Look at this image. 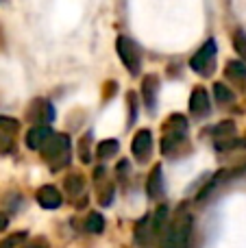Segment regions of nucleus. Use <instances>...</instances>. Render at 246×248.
I'll return each mask as SVG.
<instances>
[{"mask_svg":"<svg viewBox=\"0 0 246 248\" xmlns=\"http://www.w3.org/2000/svg\"><path fill=\"white\" fill-rule=\"evenodd\" d=\"M225 77L231 83H238V85H246V63L242 61H229L225 68Z\"/></svg>","mask_w":246,"mask_h":248,"instance_id":"nucleus-12","label":"nucleus"},{"mask_svg":"<svg viewBox=\"0 0 246 248\" xmlns=\"http://www.w3.org/2000/svg\"><path fill=\"white\" fill-rule=\"evenodd\" d=\"M146 194L151 198H159L164 194V172H161V166H155L151 170V174H148Z\"/></svg>","mask_w":246,"mask_h":248,"instance_id":"nucleus-11","label":"nucleus"},{"mask_svg":"<svg viewBox=\"0 0 246 248\" xmlns=\"http://www.w3.org/2000/svg\"><path fill=\"white\" fill-rule=\"evenodd\" d=\"M7 227H9V216L0 211V233H2V231H4V229H7Z\"/></svg>","mask_w":246,"mask_h":248,"instance_id":"nucleus-22","label":"nucleus"},{"mask_svg":"<svg viewBox=\"0 0 246 248\" xmlns=\"http://www.w3.org/2000/svg\"><path fill=\"white\" fill-rule=\"evenodd\" d=\"M157 92H159V77L157 74H146L142 78V103L148 109V113H155Z\"/></svg>","mask_w":246,"mask_h":248,"instance_id":"nucleus-7","label":"nucleus"},{"mask_svg":"<svg viewBox=\"0 0 246 248\" xmlns=\"http://www.w3.org/2000/svg\"><path fill=\"white\" fill-rule=\"evenodd\" d=\"M116 50H118V57H120V61L124 63V68L129 70V74L138 77L139 68H142V50H139L138 44H135L131 37H124V35H120V37L116 39Z\"/></svg>","mask_w":246,"mask_h":248,"instance_id":"nucleus-3","label":"nucleus"},{"mask_svg":"<svg viewBox=\"0 0 246 248\" xmlns=\"http://www.w3.org/2000/svg\"><path fill=\"white\" fill-rule=\"evenodd\" d=\"M212 111V100H209V94L205 87H194L190 94V113L196 118V120H203V118L209 116Z\"/></svg>","mask_w":246,"mask_h":248,"instance_id":"nucleus-6","label":"nucleus"},{"mask_svg":"<svg viewBox=\"0 0 246 248\" xmlns=\"http://www.w3.org/2000/svg\"><path fill=\"white\" fill-rule=\"evenodd\" d=\"M26 248H48V244L44 240H39V242H33V244H29Z\"/></svg>","mask_w":246,"mask_h":248,"instance_id":"nucleus-23","label":"nucleus"},{"mask_svg":"<svg viewBox=\"0 0 246 248\" xmlns=\"http://www.w3.org/2000/svg\"><path fill=\"white\" fill-rule=\"evenodd\" d=\"M216 39H207L199 50L192 55L190 59V68L194 70L200 77H212L214 74V65H216Z\"/></svg>","mask_w":246,"mask_h":248,"instance_id":"nucleus-4","label":"nucleus"},{"mask_svg":"<svg viewBox=\"0 0 246 248\" xmlns=\"http://www.w3.org/2000/svg\"><path fill=\"white\" fill-rule=\"evenodd\" d=\"M17 126H20V124H17V120H13V118H9V116H0V131L2 133H15L17 131Z\"/></svg>","mask_w":246,"mask_h":248,"instance_id":"nucleus-19","label":"nucleus"},{"mask_svg":"<svg viewBox=\"0 0 246 248\" xmlns=\"http://www.w3.org/2000/svg\"><path fill=\"white\" fill-rule=\"evenodd\" d=\"M214 96H216L218 103L227 105V103H233V92L229 90V87L225 85V83H214Z\"/></svg>","mask_w":246,"mask_h":248,"instance_id":"nucleus-16","label":"nucleus"},{"mask_svg":"<svg viewBox=\"0 0 246 248\" xmlns=\"http://www.w3.org/2000/svg\"><path fill=\"white\" fill-rule=\"evenodd\" d=\"M37 202L44 207V209H59L61 202H63V196L61 192L55 187V185H42L37 189Z\"/></svg>","mask_w":246,"mask_h":248,"instance_id":"nucleus-8","label":"nucleus"},{"mask_svg":"<svg viewBox=\"0 0 246 248\" xmlns=\"http://www.w3.org/2000/svg\"><path fill=\"white\" fill-rule=\"evenodd\" d=\"M118 150H120V144H118L116 140H105L98 144V148H96V155H98L100 159H111L118 155Z\"/></svg>","mask_w":246,"mask_h":248,"instance_id":"nucleus-14","label":"nucleus"},{"mask_svg":"<svg viewBox=\"0 0 246 248\" xmlns=\"http://www.w3.org/2000/svg\"><path fill=\"white\" fill-rule=\"evenodd\" d=\"M233 48L238 50V55L246 61V33L244 31H235L233 33Z\"/></svg>","mask_w":246,"mask_h":248,"instance_id":"nucleus-18","label":"nucleus"},{"mask_svg":"<svg viewBox=\"0 0 246 248\" xmlns=\"http://www.w3.org/2000/svg\"><path fill=\"white\" fill-rule=\"evenodd\" d=\"M129 107H131V124L135 122V111H138V96L133 94V92H129Z\"/></svg>","mask_w":246,"mask_h":248,"instance_id":"nucleus-20","label":"nucleus"},{"mask_svg":"<svg viewBox=\"0 0 246 248\" xmlns=\"http://www.w3.org/2000/svg\"><path fill=\"white\" fill-rule=\"evenodd\" d=\"M29 118L35 120L37 124H46V122H52L55 120V107H52L48 100L39 98V100H33L29 109Z\"/></svg>","mask_w":246,"mask_h":248,"instance_id":"nucleus-9","label":"nucleus"},{"mask_svg":"<svg viewBox=\"0 0 246 248\" xmlns=\"http://www.w3.org/2000/svg\"><path fill=\"white\" fill-rule=\"evenodd\" d=\"M39 153H42L44 161L48 163L50 170H55V172L61 170V168H65L70 163V159H72V144H70V137L63 135V133H52L50 140L42 146Z\"/></svg>","mask_w":246,"mask_h":248,"instance_id":"nucleus-2","label":"nucleus"},{"mask_svg":"<svg viewBox=\"0 0 246 248\" xmlns=\"http://www.w3.org/2000/svg\"><path fill=\"white\" fill-rule=\"evenodd\" d=\"M11 150V137H7V133L0 131V153H9Z\"/></svg>","mask_w":246,"mask_h":248,"instance_id":"nucleus-21","label":"nucleus"},{"mask_svg":"<svg viewBox=\"0 0 246 248\" xmlns=\"http://www.w3.org/2000/svg\"><path fill=\"white\" fill-rule=\"evenodd\" d=\"M0 248H9V246L7 244H0Z\"/></svg>","mask_w":246,"mask_h":248,"instance_id":"nucleus-24","label":"nucleus"},{"mask_svg":"<svg viewBox=\"0 0 246 248\" xmlns=\"http://www.w3.org/2000/svg\"><path fill=\"white\" fill-rule=\"evenodd\" d=\"M85 229L90 233H94V235H100V233L105 231V218L98 214V211H92V214H87V218H85Z\"/></svg>","mask_w":246,"mask_h":248,"instance_id":"nucleus-13","label":"nucleus"},{"mask_svg":"<svg viewBox=\"0 0 246 248\" xmlns=\"http://www.w3.org/2000/svg\"><path fill=\"white\" fill-rule=\"evenodd\" d=\"M90 144H92V135H90V133H85V135L81 137V141H78V157H81L83 163H90L92 161Z\"/></svg>","mask_w":246,"mask_h":248,"instance_id":"nucleus-17","label":"nucleus"},{"mask_svg":"<svg viewBox=\"0 0 246 248\" xmlns=\"http://www.w3.org/2000/svg\"><path fill=\"white\" fill-rule=\"evenodd\" d=\"M192 231H194V218L187 211H181L161 231V248H187Z\"/></svg>","mask_w":246,"mask_h":248,"instance_id":"nucleus-1","label":"nucleus"},{"mask_svg":"<svg viewBox=\"0 0 246 248\" xmlns=\"http://www.w3.org/2000/svg\"><path fill=\"white\" fill-rule=\"evenodd\" d=\"M131 153L138 159L139 163H146L153 155V133L148 128H142V131L135 133L133 141H131Z\"/></svg>","mask_w":246,"mask_h":248,"instance_id":"nucleus-5","label":"nucleus"},{"mask_svg":"<svg viewBox=\"0 0 246 248\" xmlns=\"http://www.w3.org/2000/svg\"><path fill=\"white\" fill-rule=\"evenodd\" d=\"M65 189H68V194L72 198H77L78 194L85 189V179H83L81 174H70L68 179H65Z\"/></svg>","mask_w":246,"mask_h":248,"instance_id":"nucleus-15","label":"nucleus"},{"mask_svg":"<svg viewBox=\"0 0 246 248\" xmlns=\"http://www.w3.org/2000/svg\"><path fill=\"white\" fill-rule=\"evenodd\" d=\"M50 135H52L50 126L37 124V126H33L29 133H26V146H29L31 150H42V146L50 140Z\"/></svg>","mask_w":246,"mask_h":248,"instance_id":"nucleus-10","label":"nucleus"}]
</instances>
